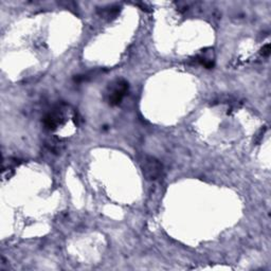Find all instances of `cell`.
Listing matches in <instances>:
<instances>
[{
	"label": "cell",
	"instance_id": "4",
	"mask_svg": "<svg viewBox=\"0 0 271 271\" xmlns=\"http://www.w3.org/2000/svg\"><path fill=\"white\" fill-rule=\"evenodd\" d=\"M269 54H270V44H266V46H264L262 49V55L267 58V56H269Z\"/></svg>",
	"mask_w": 271,
	"mask_h": 271
},
{
	"label": "cell",
	"instance_id": "1",
	"mask_svg": "<svg viewBox=\"0 0 271 271\" xmlns=\"http://www.w3.org/2000/svg\"><path fill=\"white\" fill-rule=\"evenodd\" d=\"M140 166L143 176L150 182L159 179L163 172L162 163L153 156H144L140 161Z\"/></svg>",
	"mask_w": 271,
	"mask_h": 271
},
{
	"label": "cell",
	"instance_id": "3",
	"mask_svg": "<svg viewBox=\"0 0 271 271\" xmlns=\"http://www.w3.org/2000/svg\"><path fill=\"white\" fill-rule=\"evenodd\" d=\"M61 116L58 111H52L47 114L43 118V125L49 130H54L60 124Z\"/></svg>",
	"mask_w": 271,
	"mask_h": 271
},
{
	"label": "cell",
	"instance_id": "2",
	"mask_svg": "<svg viewBox=\"0 0 271 271\" xmlns=\"http://www.w3.org/2000/svg\"><path fill=\"white\" fill-rule=\"evenodd\" d=\"M128 90V83L124 80H118L115 83H112L109 86L108 93H107V99L108 103L112 106L119 105L123 98L125 97Z\"/></svg>",
	"mask_w": 271,
	"mask_h": 271
}]
</instances>
